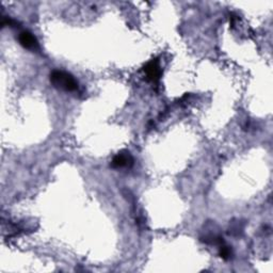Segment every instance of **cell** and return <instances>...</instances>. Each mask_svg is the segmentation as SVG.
<instances>
[{"label":"cell","mask_w":273,"mask_h":273,"mask_svg":"<svg viewBox=\"0 0 273 273\" xmlns=\"http://www.w3.org/2000/svg\"><path fill=\"white\" fill-rule=\"evenodd\" d=\"M50 82L57 89L66 92H76L79 89V83L74 77L64 71L55 70L50 73Z\"/></svg>","instance_id":"obj_1"},{"label":"cell","mask_w":273,"mask_h":273,"mask_svg":"<svg viewBox=\"0 0 273 273\" xmlns=\"http://www.w3.org/2000/svg\"><path fill=\"white\" fill-rule=\"evenodd\" d=\"M144 74L147 76V79L153 83H158L161 75H162V68L160 66V62L157 58L152 59L150 62L145 64L144 68Z\"/></svg>","instance_id":"obj_2"},{"label":"cell","mask_w":273,"mask_h":273,"mask_svg":"<svg viewBox=\"0 0 273 273\" xmlns=\"http://www.w3.org/2000/svg\"><path fill=\"white\" fill-rule=\"evenodd\" d=\"M133 166V158L128 151H122L117 153L111 161V167L114 169L131 168Z\"/></svg>","instance_id":"obj_3"},{"label":"cell","mask_w":273,"mask_h":273,"mask_svg":"<svg viewBox=\"0 0 273 273\" xmlns=\"http://www.w3.org/2000/svg\"><path fill=\"white\" fill-rule=\"evenodd\" d=\"M19 42L24 48L28 49V50L37 51L40 49L39 41L37 40L36 37L33 36V33H31L30 31H27V30L22 31L19 36Z\"/></svg>","instance_id":"obj_4"},{"label":"cell","mask_w":273,"mask_h":273,"mask_svg":"<svg viewBox=\"0 0 273 273\" xmlns=\"http://www.w3.org/2000/svg\"><path fill=\"white\" fill-rule=\"evenodd\" d=\"M219 255L221 258H223L224 260H227L230 258V256H232V249L228 245L225 244V242L223 244L219 245Z\"/></svg>","instance_id":"obj_5"},{"label":"cell","mask_w":273,"mask_h":273,"mask_svg":"<svg viewBox=\"0 0 273 273\" xmlns=\"http://www.w3.org/2000/svg\"><path fill=\"white\" fill-rule=\"evenodd\" d=\"M17 25H19V23L12 20L11 17H8V16L3 17V22H2L3 27H7V26H9V27H16Z\"/></svg>","instance_id":"obj_6"}]
</instances>
